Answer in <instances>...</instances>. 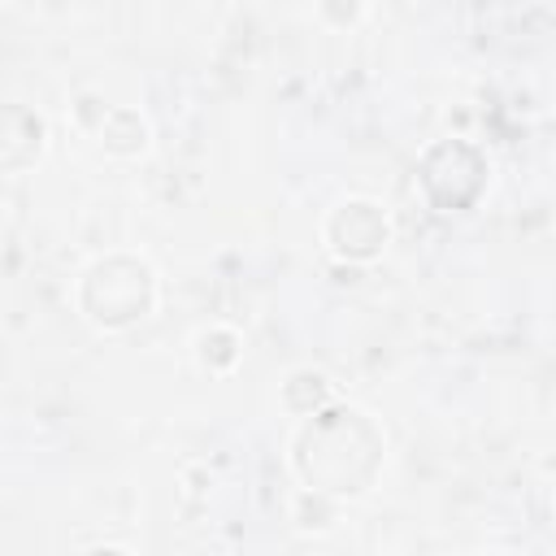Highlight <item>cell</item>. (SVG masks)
<instances>
[{
	"label": "cell",
	"mask_w": 556,
	"mask_h": 556,
	"mask_svg": "<svg viewBox=\"0 0 556 556\" xmlns=\"http://www.w3.org/2000/svg\"><path fill=\"white\" fill-rule=\"evenodd\" d=\"M83 308L96 326H130L152 308V269L130 256L100 261L83 282Z\"/></svg>",
	"instance_id": "cell-1"
},
{
	"label": "cell",
	"mask_w": 556,
	"mask_h": 556,
	"mask_svg": "<svg viewBox=\"0 0 556 556\" xmlns=\"http://www.w3.org/2000/svg\"><path fill=\"white\" fill-rule=\"evenodd\" d=\"M326 243L339 256L352 261H369L382 252L387 243V213L374 200H343L330 217H326Z\"/></svg>",
	"instance_id": "cell-2"
},
{
	"label": "cell",
	"mask_w": 556,
	"mask_h": 556,
	"mask_svg": "<svg viewBox=\"0 0 556 556\" xmlns=\"http://www.w3.org/2000/svg\"><path fill=\"white\" fill-rule=\"evenodd\" d=\"M100 139H104V148H113V152H139L143 139H148V126H143V117L130 113V109H104Z\"/></svg>",
	"instance_id": "cell-3"
}]
</instances>
